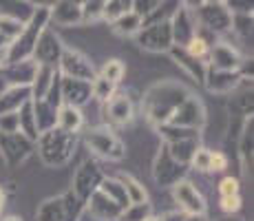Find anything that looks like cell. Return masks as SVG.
Wrapping results in <instances>:
<instances>
[{"label":"cell","mask_w":254,"mask_h":221,"mask_svg":"<svg viewBox=\"0 0 254 221\" xmlns=\"http://www.w3.org/2000/svg\"><path fill=\"white\" fill-rule=\"evenodd\" d=\"M89 144L97 150V153L109 155V157H113V159H120V157L124 155L122 144L115 140V137L106 135V133H93V135L89 137Z\"/></svg>","instance_id":"cell-1"},{"label":"cell","mask_w":254,"mask_h":221,"mask_svg":"<svg viewBox=\"0 0 254 221\" xmlns=\"http://www.w3.org/2000/svg\"><path fill=\"white\" fill-rule=\"evenodd\" d=\"M139 42H141V47H146V49H166L170 42L168 24H155V27L146 29V33H141Z\"/></svg>","instance_id":"cell-2"},{"label":"cell","mask_w":254,"mask_h":221,"mask_svg":"<svg viewBox=\"0 0 254 221\" xmlns=\"http://www.w3.org/2000/svg\"><path fill=\"white\" fill-rule=\"evenodd\" d=\"M175 197L177 201L184 206L186 210H190V213H203V199L199 197V193L192 188L190 184H177V188H175Z\"/></svg>","instance_id":"cell-3"},{"label":"cell","mask_w":254,"mask_h":221,"mask_svg":"<svg viewBox=\"0 0 254 221\" xmlns=\"http://www.w3.org/2000/svg\"><path fill=\"white\" fill-rule=\"evenodd\" d=\"M64 69L73 75V80L86 82V77H93V67L82 56H77V53H71V51L64 53Z\"/></svg>","instance_id":"cell-4"},{"label":"cell","mask_w":254,"mask_h":221,"mask_svg":"<svg viewBox=\"0 0 254 221\" xmlns=\"http://www.w3.org/2000/svg\"><path fill=\"white\" fill-rule=\"evenodd\" d=\"M109 115L111 120L117 122V124H124V122L130 120V102L126 100L124 95H117L109 102Z\"/></svg>","instance_id":"cell-5"},{"label":"cell","mask_w":254,"mask_h":221,"mask_svg":"<svg viewBox=\"0 0 254 221\" xmlns=\"http://www.w3.org/2000/svg\"><path fill=\"white\" fill-rule=\"evenodd\" d=\"M89 91L91 86L86 84L84 80H73V77H66L64 82V95L71 100V95H77L75 97V104H80V102H84L86 97H89Z\"/></svg>","instance_id":"cell-6"},{"label":"cell","mask_w":254,"mask_h":221,"mask_svg":"<svg viewBox=\"0 0 254 221\" xmlns=\"http://www.w3.org/2000/svg\"><path fill=\"white\" fill-rule=\"evenodd\" d=\"M122 188H124V193H126V197H128V201H133V204L141 206L146 201V190L141 188V186L133 179V177H124V179H122Z\"/></svg>","instance_id":"cell-7"},{"label":"cell","mask_w":254,"mask_h":221,"mask_svg":"<svg viewBox=\"0 0 254 221\" xmlns=\"http://www.w3.org/2000/svg\"><path fill=\"white\" fill-rule=\"evenodd\" d=\"M58 120H60V126L64 131H75L82 124V115L75 106H64L60 111V115H58Z\"/></svg>","instance_id":"cell-8"},{"label":"cell","mask_w":254,"mask_h":221,"mask_svg":"<svg viewBox=\"0 0 254 221\" xmlns=\"http://www.w3.org/2000/svg\"><path fill=\"white\" fill-rule=\"evenodd\" d=\"M36 53H38V58H40V60H45V62L53 60V58L58 56V40L47 33V36L40 40V44H38Z\"/></svg>","instance_id":"cell-9"},{"label":"cell","mask_w":254,"mask_h":221,"mask_svg":"<svg viewBox=\"0 0 254 221\" xmlns=\"http://www.w3.org/2000/svg\"><path fill=\"white\" fill-rule=\"evenodd\" d=\"M203 13L208 16V27H212V29H226V24H228L226 9H221L217 4V7H208Z\"/></svg>","instance_id":"cell-10"},{"label":"cell","mask_w":254,"mask_h":221,"mask_svg":"<svg viewBox=\"0 0 254 221\" xmlns=\"http://www.w3.org/2000/svg\"><path fill=\"white\" fill-rule=\"evenodd\" d=\"M115 27H117V31L120 33H133V31H137L139 29V16L137 13H124L122 18H117V22H115Z\"/></svg>","instance_id":"cell-11"},{"label":"cell","mask_w":254,"mask_h":221,"mask_svg":"<svg viewBox=\"0 0 254 221\" xmlns=\"http://www.w3.org/2000/svg\"><path fill=\"white\" fill-rule=\"evenodd\" d=\"M208 53V42L203 40L201 36H192L188 40V56L192 58V60H199V58H203Z\"/></svg>","instance_id":"cell-12"},{"label":"cell","mask_w":254,"mask_h":221,"mask_svg":"<svg viewBox=\"0 0 254 221\" xmlns=\"http://www.w3.org/2000/svg\"><path fill=\"white\" fill-rule=\"evenodd\" d=\"M71 13L75 18H80V7H77V4H69V2H62V4L56 7V18L62 20V22H71L73 20Z\"/></svg>","instance_id":"cell-13"},{"label":"cell","mask_w":254,"mask_h":221,"mask_svg":"<svg viewBox=\"0 0 254 221\" xmlns=\"http://www.w3.org/2000/svg\"><path fill=\"white\" fill-rule=\"evenodd\" d=\"M122 73H124V67H122L120 60H111L109 65L104 67V80H109L111 84L122 80Z\"/></svg>","instance_id":"cell-14"},{"label":"cell","mask_w":254,"mask_h":221,"mask_svg":"<svg viewBox=\"0 0 254 221\" xmlns=\"http://www.w3.org/2000/svg\"><path fill=\"white\" fill-rule=\"evenodd\" d=\"M91 91L95 93L100 100H109L111 91H113V84H111L109 80H104V77H100V80H95V84L91 86Z\"/></svg>","instance_id":"cell-15"},{"label":"cell","mask_w":254,"mask_h":221,"mask_svg":"<svg viewBox=\"0 0 254 221\" xmlns=\"http://www.w3.org/2000/svg\"><path fill=\"white\" fill-rule=\"evenodd\" d=\"M219 193H221V197H234V195H239V179L226 177L221 181V186H219Z\"/></svg>","instance_id":"cell-16"},{"label":"cell","mask_w":254,"mask_h":221,"mask_svg":"<svg viewBox=\"0 0 254 221\" xmlns=\"http://www.w3.org/2000/svg\"><path fill=\"white\" fill-rule=\"evenodd\" d=\"M214 58H217V62L221 67H234V60H237V58H234V53L230 51V49H226V47H219L217 51H214Z\"/></svg>","instance_id":"cell-17"},{"label":"cell","mask_w":254,"mask_h":221,"mask_svg":"<svg viewBox=\"0 0 254 221\" xmlns=\"http://www.w3.org/2000/svg\"><path fill=\"white\" fill-rule=\"evenodd\" d=\"M226 166H228L226 155H223V153H210V164H208V168H212V170H223Z\"/></svg>","instance_id":"cell-18"},{"label":"cell","mask_w":254,"mask_h":221,"mask_svg":"<svg viewBox=\"0 0 254 221\" xmlns=\"http://www.w3.org/2000/svg\"><path fill=\"white\" fill-rule=\"evenodd\" d=\"M221 208L226 210V213H237V210L241 208V197H239V195H234V197H223Z\"/></svg>","instance_id":"cell-19"},{"label":"cell","mask_w":254,"mask_h":221,"mask_svg":"<svg viewBox=\"0 0 254 221\" xmlns=\"http://www.w3.org/2000/svg\"><path fill=\"white\" fill-rule=\"evenodd\" d=\"M194 166H199V168H208V164H210V153H206V150H201V153H197L194 155Z\"/></svg>","instance_id":"cell-20"},{"label":"cell","mask_w":254,"mask_h":221,"mask_svg":"<svg viewBox=\"0 0 254 221\" xmlns=\"http://www.w3.org/2000/svg\"><path fill=\"white\" fill-rule=\"evenodd\" d=\"M4 221H20L18 217H9V219H4Z\"/></svg>","instance_id":"cell-21"},{"label":"cell","mask_w":254,"mask_h":221,"mask_svg":"<svg viewBox=\"0 0 254 221\" xmlns=\"http://www.w3.org/2000/svg\"><path fill=\"white\" fill-rule=\"evenodd\" d=\"M190 221H203V219H190Z\"/></svg>","instance_id":"cell-22"}]
</instances>
